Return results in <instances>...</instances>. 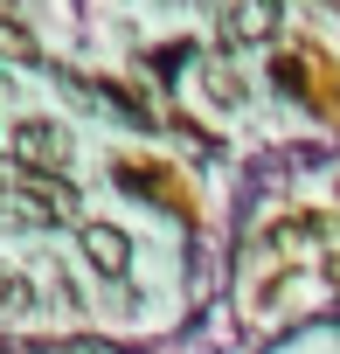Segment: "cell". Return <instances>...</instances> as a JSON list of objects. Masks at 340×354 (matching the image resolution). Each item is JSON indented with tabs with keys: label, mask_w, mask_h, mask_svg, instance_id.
<instances>
[{
	"label": "cell",
	"mask_w": 340,
	"mask_h": 354,
	"mask_svg": "<svg viewBox=\"0 0 340 354\" xmlns=\"http://www.w3.org/2000/svg\"><path fill=\"white\" fill-rule=\"evenodd\" d=\"M271 70H278V84H285V91H305V97H312V104H326V111L340 104V70H333L319 49H285Z\"/></svg>",
	"instance_id": "obj_1"
},
{
	"label": "cell",
	"mask_w": 340,
	"mask_h": 354,
	"mask_svg": "<svg viewBox=\"0 0 340 354\" xmlns=\"http://www.w3.org/2000/svg\"><path fill=\"white\" fill-rule=\"evenodd\" d=\"M15 160H21V174H56L70 160V132L56 118H21L15 125Z\"/></svg>",
	"instance_id": "obj_2"
},
{
	"label": "cell",
	"mask_w": 340,
	"mask_h": 354,
	"mask_svg": "<svg viewBox=\"0 0 340 354\" xmlns=\"http://www.w3.org/2000/svg\"><path fill=\"white\" fill-rule=\"evenodd\" d=\"M15 209H21L28 223H63V216L77 209V195H70L63 174H21V181H15Z\"/></svg>",
	"instance_id": "obj_3"
},
{
	"label": "cell",
	"mask_w": 340,
	"mask_h": 354,
	"mask_svg": "<svg viewBox=\"0 0 340 354\" xmlns=\"http://www.w3.org/2000/svg\"><path fill=\"white\" fill-rule=\"evenodd\" d=\"M118 181H125V188H139V195H153V202H174L181 216L195 209V202H188V188L174 181V174H160L153 160H125V167H118Z\"/></svg>",
	"instance_id": "obj_4"
},
{
	"label": "cell",
	"mask_w": 340,
	"mask_h": 354,
	"mask_svg": "<svg viewBox=\"0 0 340 354\" xmlns=\"http://www.w3.org/2000/svg\"><path fill=\"white\" fill-rule=\"evenodd\" d=\"M84 257H91L104 278H118V271L132 264V243H125V230H111V223H84Z\"/></svg>",
	"instance_id": "obj_5"
},
{
	"label": "cell",
	"mask_w": 340,
	"mask_h": 354,
	"mask_svg": "<svg viewBox=\"0 0 340 354\" xmlns=\"http://www.w3.org/2000/svg\"><path fill=\"white\" fill-rule=\"evenodd\" d=\"M278 35V8H229L223 15V42H264Z\"/></svg>",
	"instance_id": "obj_6"
},
{
	"label": "cell",
	"mask_w": 340,
	"mask_h": 354,
	"mask_svg": "<svg viewBox=\"0 0 340 354\" xmlns=\"http://www.w3.org/2000/svg\"><path fill=\"white\" fill-rule=\"evenodd\" d=\"M35 292H28V278L21 271H8V264H0V313H21Z\"/></svg>",
	"instance_id": "obj_7"
},
{
	"label": "cell",
	"mask_w": 340,
	"mask_h": 354,
	"mask_svg": "<svg viewBox=\"0 0 340 354\" xmlns=\"http://www.w3.org/2000/svg\"><path fill=\"white\" fill-rule=\"evenodd\" d=\"M28 56H35L28 28H15V21H0V63H28Z\"/></svg>",
	"instance_id": "obj_8"
},
{
	"label": "cell",
	"mask_w": 340,
	"mask_h": 354,
	"mask_svg": "<svg viewBox=\"0 0 340 354\" xmlns=\"http://www.w3.org/2000/svg\"><path fill=\"white\" fill-rule=\"evenodd\" d=\"M326 278H333V285H340V250H333V257H326Z\"/></svg>",
	"instance_id": "obj_9"
},
{
	"label": "cell",
	"mask_w": 340,
	"mask_h": 354,
	"mask_svg": "<svg viewBox=\"0 0 340 354\" xmlns=\"http://www.w3.org/2000/svg\"><path fill=\"white\" fill-rule=\"evenodd\" d=\"M49 354H97V347H49Z\"/></svg>",
	"instance_id": "obj_10"
},
{
	"label": "cell",
	"mask_w": 340,
	"mask_h": 354,
	"mask_svg": "<svg viewBox=\"0 0 340 354\" xmlns=\"http://www.w3.org/2000/svg\"><path fill=\"white\" fill-rule=\"evenodd\" d=\"M0 202H15V195H8V188H0Z\"/></svg>",
	"instance_id": "obj_11"
}]
</instances>
